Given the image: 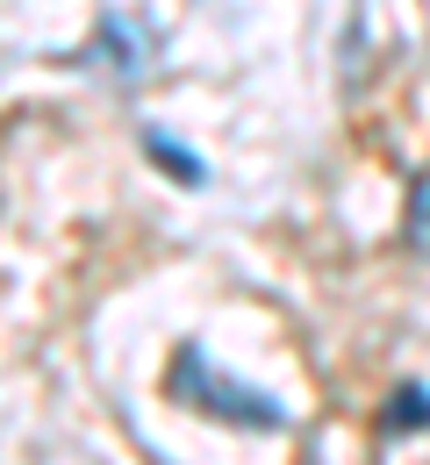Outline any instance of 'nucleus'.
<instances>
[{
  "label": "nucleus",
  "mask_w": 430,
  "mask_h": 465,
  "mask_svg": "<svg viewBox=\"0 0 430 465\" xmlns=\"http://www.w3.org/2000/svg\"><path fill=\"white\" fill-rule=\"evenodd\" d=\"M165 394H173L180 408L215 415V422H237V430H287V408L273 401L265 387L230 380V372H223L201 344H180V351H173V365H165Z\"/></svg>",
  "instance_id": "obj_1"
},
{
  "label": "nucleus",
  "mask_w": 430,
  "mask_h": 465,
  "mask_svg": "<svg viewBox=\"0 0 430 465\" xmlns=\"http://www.w3.org/2000/svg\"><path fill=\"white\" fill-rule=\"evenodd\" d=\"M151 51H158V36H151L144 22H129V15H101V29H94V51H86V58L108 64L115 79H144V72H151Z\"/></svg>",
  "instance_id": "obj_2"
},
{
  "label": "nucleus",
  "mask_w": 430,
  "mask_h": 465,
  "mask_svg": "<svg viewBox=\"0 0 430 465\" xmlns=\"http://www.w3.org/2000/svg\"><path fill=\"white\" fill-rule=\"evenodd\" d=\"M144 151H151V158H158V165H165V173L180 179V186H201V179H208V165H201V158H194V151H186V143H173V136H165V129H144Z\"/></svg>",
  "instance_id": "obj_3"
},
{
  "label": "nucleus",
  "mask_w": 430,
  "mask_h": 465,
  "mask_svg": "<svg viewBox=\"0 0 430 465\" xmlns=\"http://www.w3.org/2000/svg\"><path fill=\"white\" fill-rule=\"evenodd\" d=\"M402 230H409V251L430 258V165L409 179V208H402Z\"/></svg>",
  "instance_id": "obj_4"
},
{
  "label": "nucleus",
  "mask_w": 430,
  "mask_h": 465,
  "mask_svg": "<svg viewBox=\"0 0 430 465\" xmlns=\"http://www.w3.org/2000/svg\"><path fill=\"white\" fill-rule=\"evenodd\" d=\"M430 422V394L424 387H395V401H387V415H380V430H424Z\"/></svg>",
  "instance_id": "obj_5"
}]
</instances>
